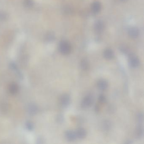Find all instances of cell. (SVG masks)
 Instances as JSON below:
<instances>
[{
  "label": "cell",
  "mask_w": 144,
  "mask_h": 144,
  "mask_svg": "<svg viewBox=\"0 0 144 144\" xmlns=\"http://www.w3.org/2000/svg\"><path fill=\"white\" fill-rule=\"evenodd\" d=\"M121 1H125V0H121Z\"/></svg>",
  "instance_id": "27"
},
{
  "label": "cell",
  "mask_w": 144,
  "mask_h": 144,
  "mask_svg": "<svg viewBox=\"0 0 144 144\" xmlns=\"http://www.w3.org/2000/svg\"><path fill=\"white\" fill-rule=\"evenodd\" d=\"M104 57L107 60H111L114 57V52L112 50L109 49H107L104 52Z\"/></svg>",
  "instance_id": "10"
},
{
  "label": "cell",
  "mask_w": 144,
  "mask_h": 144,
  "mask_svg": "<svg viewBox=\"0 0 144 144\" xmlns=\"http://www.w3.org/2000/svg\"><path fill=\"white\" fill-rule=\"evenodd\" d=\"M19 90V87L17 84L15 83H12L9 86V91L12 94H17Z\"/></svg>",
  "instance_id": "13"
},
{
  "label": "cell",
  "mask_w": 144,
  "mask_h": 144,
  "mask_svg": "<svg viewBox=\"0 0 144 144\" xmlns=\"http://www.w3.org/2000/svg\"><path fill=\"white\" fill-rule=\"evenodd\" d=\"M138 117V121L139 123H142L143 122V115L142 113H139L137 115Z\"/></svg>",
  "instance_id": "21"
},
{
  "label": "cell",
  "mask_w": 144,
  "mask_h": 144,
  "mask_svg": "<svg viewBox=\"0 0 144 144\" xmlns=\"http://www.w3.org/2000/svg\"><path fill=\"white\" fill-rule=\"evenodd\" d=\"M111 127V124L109 121H105L103 123V128L106 131H108L110 129Z\"/></svg>",
  "instance_id": "16"
},
{
  "label": "cell",
  "mask_w": 144,
  "mask_h": 144,
  "mask_svg": "<svg viewBox=\"0 0 144 144\" xmlns=\"http://www.w3.org/2000/svg\"><path fill=\"white\" fill-rule=\"evenodd\" d=\"M25 127L28 131H32L34 129V126L31 122L27 121L25 123Z\"/></svg>",
  "instance_id": "18"
},
{
  "label": "cell",
  "mask_w": 144,
  "mask_h": 144,
  "mask_svg": "<svg viewBox=\"0 0 144 144\" xmlns=\"http://www.w3.org/2000/svg\"><path fill=\"white\" fill-rule=\"evenodd\" d=\"M98 99H99V102L102 103V104L105 103L107 101L106 97L104 96V95L101 94L100 95H99Z\"/></svg>",
  "instance_id": "19"
},
{
  "label": "cell",
  "mask_w": 144,
  "mask_h": 144,
  "mask_svg": "<svg viewBox=\"0 0 144 144\" xmlns=\"http://www.w3.org/2000/svg\"><path fill=\"white\" fill-rule=\"evenodd\" d=\"M128 34L130 37L132 38H136L138 37L139 34L138 29L136 28H132L128 30Z\"/></svg>",
  "instance_id": "11"
},
{
  "label": "cell",
  "mask_w": 144,
  "mask_h": 144,
  "mask_svg": "<svg viewBox=\"0 0 144 144\" xmlns=\"http://www.w3.org/2000/svg\"><path fill=\"white\" fill-rule=\"evenodd\" d=\"M80 67L83 70H88L90 67L88 61L86 59H83L80 62Z\"/></svg>",
  "instance_id": "14"
},
{
  "label": "cell",
  "mask_w": 144,
  "mask_h": 144,
  "mask_svg": "<svg viewBox=\"0 0 144 144\" xmlns=\"http://www.w3.org/2000/svg\"><path fill=\"white\" fill-rule=\"evenodd\" d=\"M25 6L28 7H31L33 5V1L32 0H25Z\"/></svg>",
  "instance_id": "22"
},
{
  "label": "cell",
  "mask_w": 144,
  "mask_h": 144,
  "mask_svg": "<svg viewBox=\"0 0 144 144\" xmlns=\"http://www.w3.org/2000/svg\"><path fill=\"white\" fill-rule=\"evenodd\" d=\"M59 50L61 54L67 55L71 52V45L68 42L62 41L60 42L59 45Z\"/></svg>",
  "instance_id": "1"
},
{
  "label": "cell",
  "mask_w": 144,
  "mask_h": 144,
  "mask_svg": "<svg viewBox=\"0 0 144 144\" xmlns=\"http://www.w3.org/2000/svg\"><path fill=\"white\" fill-rule=\"evenodd\" d=\"M66 138L69 141H74L77 138V135L75 132L72 130H68L65 133Z\"/></svg>",
  "instance_id": "7"
},
{
  "label": "cell",
  "mask_w": 144,
  "mask_h": 144,
  "mask_svg": "<svg viewBox=\"0 0 144 144\" xmlns=\"http://www.w3.org/2000/svg\"><path fill=\"white\" fill-rule=\"evenodd\" d=\"M47 38L49 41L53 40L54 38V36L52 35V34H49L47 35Z\"/></svg>",
  "instance_id": "24"
},
{
  "label": "cell",
  "mask_w": 144,
  "mask_h": 144,
  "mask_svg": "<svg viewBox=\"0 0 144 144\" xmlns=\"http://www.w3.org/2000/svg\"><path fill=\"white\" fill-rule=\"evenodd\" d=\"M71 98L69 94H63L61 96L60 99V103L63 107H67L70 104Z\"/></svg>",
  "instance_id": "4"
},
{
  "label": "cell",
  "mask_w": 144,
  "mask_h": 144,
  "mask_svg": "<svg viewBox=\"0 0 144 144\" xmlns=\"http://www.w3.org/2000/svg\"><path fill=\"white\" fill-rule=\"evenodd\" d=\"M77 137L80 139H82L86 138L87 135V133L86 130L84 128H80L77 129L75 132Z\"/></svg>",
  "instance_id": "9"
},
{
  "label": "cell",
  "mask_w": 144,
  "mask_h": 144,
  "mask_svg": "<svg viewBox=\"0 0 144 144\" xmlns=\"http://www.w3.org/2000/svg\"><path fill=\"white\" fill-rule=\"evenodd\" d=\"M99 110H100V109H99V106L96 105L95 106V111H96V113H99Z\"/></svg>",
  "instance_id": "25"
},
{
  "label": "cell",
  "mask_w": 144,
  "mask_h": 144,
  "mask_svg": "<svg viewBox=\"0 0 144 144\" xmlns=\"http://www.w3.org/2000/svg\"><path fill=\"white\" fill-rule=\"evenodd\" d=\"M1 111L3 113H6L7 111L8 110V106L6 103L4 102L1 104Z\"/></svg>",
  "instance_id": "17"
},
{
  "label": "cell",
  "mask_w": 144,
  "mask_h": 144,
  "mask_svg": "<svg viewBox=\"0 0 144 144\" xmlns=\"http://www.w3.org/2000/svg\"><path fill=\"white\" fill-rule=\"evenodd\" d=\"M27 110L29 115L33 116L37 113L38 108L36 105L34 104H31L28 106Z\"/></svg>",
  "instance_id": "6"
},
{
  "label": "cell",
  "mask_w": 144,
  "mask_h": 144,
  "mask_svg": "<svg viewBox=\"0 0 144 144\" xmlns=\"http://www.w3.org/2000/svg\"><path fill=\"white\" fill-rule=\"evenodd\" d=\"M5 15L3 13L0 12V20L3 19L5 18Z\"/></svg>",
  "instance_id": "26"
},
{
  "label": "cell",
  "mask_w": 144,
  "mask_h": 144,
  "mask_svg": "<svg viewBox=\"0 0 144 144\" xmlns=\"http://www.w3.org/2000/svg\"><path fill=\"white\" fill-rule=\"evenodd\" d=\"M129 64L132 68L135 69L139 67L140 65V61L138 57L134 54H131L129 58Z\"/></svg>",
  "instance_id": "3"
},
{
  "label": "cell",
  "mask_w": 144,
  "mask_h": 144,
  "mask_svg": "<svg viewBox=\"0 0 144 144\" xmlns=\"http://www.w3.org/2000/svg\"><path fill=\"white\" fill-rule=\"evenodd\" d=\"M57 121L59 123H62L63 121V117L62 115H59L57 117Z\"/></svg>",
  "instance_id": "23"
},
{
  "label": "cell",
  "mask_w": 144,
  "mask_h": 144,
  "mask_svg": "<svg viewBox=\"0 0 144 144\" xmlns=\"http://www.w3.org/2000/svg\"><path fill=\"white\" fill-rule=\"evenodd\" d=\"M94 102V98L92 96L88 95L86 96L82 100L81 103L82 107L84 109L89 108L92 105Z\"/></svg>",
  "instance_id": "2"
},
{
  "label": "cell",
  "mask_w": 144,
  "mask_h": 144,
  "mask_svg": "<svg viewBox=\"0 0 144 144\" xmlns=\"http://www.w3.org/2000/svg\"><path fill=\"white\" fill-rule=\"evenodd\" d=\"M95 29L98 32H100L104 28V25L102 22L100 21L97 22L95 24Z\"/></svg>",
  "instance_id": "15"
},
{
  "label": "cell",
  "mask_w": 144,
  "mask_h": 144,
  "mask_svg": "<svg viewBox=\"0 0 144 144\" xmlns=\"http://www.w3.org/2000/svg\"><path fill=\"white\" fill-rule=\"evenodd\" d=\"M97 87L101 90H104L107 89L108 86V82L106 80L101 79L97 82Z\"/></svg>",
  "instance_id": "8"
},
{
  "label": "cell",
  "mask_w": 144,
  "mask_h": 144,
  "mask_svg": "<svg viewBox=\"0 0 144 144\" xmlns=\"http://www.w3.org/2000/svg\"><path fill=\"white\" fill-rule=\"evenodd\" d=\"M9 67L10 69H11V70H13V71H16L18 69L16 64L14 62H11L10 63Z\"/></svg>",
  "instance_id": "20"
},
{
  "label": "cell",
  "mask_w": 144,
  "mask_h": 144,
  "mask_svg": "<svg viewBox=\"0 0 144 144\" xmlns=\"http://www.w3.org/2000/svg\"><path fill=\"white\" fill-rule=\"evenodd\" d=\"M135 136L136 138L140 139L143 136L144 129L142 123H139L136 126L135 132Z\"/></svg>",
  "instance_id": "5"
},
{
  "label": "cell",
  "mask_w": 144,
  "mask_h": 144,
  "mask_svg": "<svg viewBox=\"0 0 144 144\" xmlns=\"http://www.w3.org/2000/svg\"><path fill=\"white\" fill-rule=\"evenodd\" d=\"M91 9L94 12L98 13L100 11L101 9V5L100 3L97 1L94 2L92 5Z\"/></svg>",
  "instance_id": "12"
}]
</instances>
